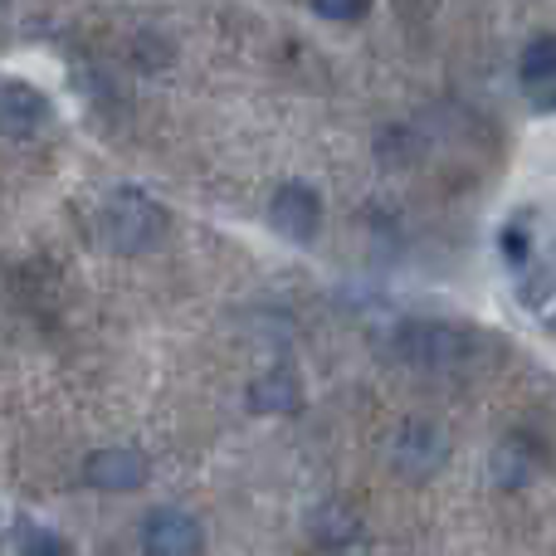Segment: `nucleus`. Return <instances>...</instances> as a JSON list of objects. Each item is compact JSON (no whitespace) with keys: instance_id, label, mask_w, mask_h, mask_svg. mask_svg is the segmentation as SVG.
<instances>
[{"instance_id":"obj_1","label":"nucleus","mask_w":556,"mask_h":556,"mask_svg":"<svg viewBox=\"0 0 556 556\" xmlns=\"http://www.w3.org/2000/svg\"><path fill=\"white\" fill-rule=\"evenodd\" d=\"M172 230V215L156 195L137 191V186H117L103 195V211H98V235L113 254H147L166 240Z\"/></svg>"},{"instance_id":"obj_2","label":"nucleus","mask_w":556,"mask_h":556,"mask_svg":"<svg viewBox=\"0 0 556 556\" xmlns=\"http://www.w3.org/2000/svg\"><path fill=\"white\" fill-rule=\"evenodd\" d=\"M391 352L415 371H454V366L473 362L479 337L459 323H440V317H410L395 327Z\"/></svg>"},{"instance_id":"obj_3","label":"nucleus","mask_w":556,"mask_h":556,"mask_svg":"<svg viewBox=\"0 0 556 556\" xmlns=\"http://www.w3.org/2000/svg\"><path fill=\"white\" fill-rule=\"evenodd\" d=\"M444 459H450V434H444V425L425 420V415L401 420V430L391 434V469L401 479H434L444 469Z\"/></svg>"},{"instance_id":"obj_4","label":"nucleus","mask_w":556,"mask_h":556,"mask_svg":"<svg viewBox=\"0 0 556 556\" xmlns=\"http://www.w3.org/2000/svg\"><path fill=\"white\" fill-rule=\"evenodd\" d=\"M269 225L283 240L293 244H313L323 235V195L307 181H283L269 195Z\"/></svg>"},{"instance_id":"obj_5","label":"nucleus","mask_w":556,"mask_h":556,"mask_svg":"<svg viewBox=\"0 0 556 556\" xmlns=\"http://www.w3.org/2000/svg\"><path fill=\"white\" fill-rule=\"evenodd\" d=\"M147 479H152V464L132 444H108L84 459V483L98 493H137Z\"/></svg>"},{"instance_id":"obj_6","label":"nucleus","mask_w":556,"mask_h":556,"mask_svg":"<svg viewBox=\"0 0 556 556\" xmlns=\"http://www.w3.org/2000/svg\"><path fill=\"white\" fill-rule=\"evenodd\" d=\"M49 98L45 88L25 84V78H0V137L5 142H25L49 123Z\"/></svg>"},{"instance_id":"obj_7","label":"nucleus","mask_w":556,"mask_h":556,"mask_svg":"<svg viewBox=\"0 0 556 556\" xmlns=\"http://www.w3.org/2000/svg\"><path fill=\"white\" fill-rule=\"evenodd\" d=\"M142 547L152 556H195L205 547V532L191 513L181 508H152L142 522Z\"/></svg>"},{"instance_id":"obj_8","label":"nucleus","mask_w":556,"mask_h":556,"mask_svg":"<svg viewBox=\"0 0 556 556\" xmlns=\"http://www.w3.org/2000/svg\"><path fill=\"white\" fill-rule=\"evenodd\" d=\"M538 469H542V450L528 434H503L489 454V479H493V489H503V493H522L538 479Z\"/></svg>"},{"instance_id":"obj_9","label":"nucleus","mask_w":556,"mask_h":556,"mask_svg":"<svg viewBox=\"0 0 556 556\" xmlns=\"http://www.w3.org/2000/svg\"><path fill=\"white\" fill-rule=\"evenodd\" d=\"M307 538H313L317 547H327V552L362 547V542H366V522H362V513H356L352 503L327 498V503H317L313 518H307Z\"/></svg>"},{"instance_id":"obj_10","label":"nucleus","mask_w":556,"mask_h":556,"mask_svg":"<svg viewBox=\"0 0 556 556\" xmlns=\"http://www.w3.org/2000/svg\"><path fill=\"white\" fill-rule=\"evenodd\" d=\"M244 401L254 415H298L303 410V376L288 371V366H269L250 381Z\"/></svg>"},{"instance_id":"obj_11","label":"nucleus","mask_w":556,"mask_h":556,"mask_svg":"<svg viewBox=\"0 0 556 556\" xmlns=\"http://www.w3.org/2000/svg\"><path fill=\"white\" fill-rule=\"evenodd\" d=\"M518 78L528 88H547L556 84V35H538L518 59Z\"/></svg>"},{"instance_id":"obj_12","label":"nucleus","mask_w":556,"mask_h":556,"mask_svg":"<svg viewBox=\"0 0 556 556\" xmlns=\"http://www.w3.org/2000/svg\"><path fill=\"white\" fill-rule=\"evenodd\" d=\"M15 542L20 552H45V556H59V552H68V542L59 538V532H45V528H35V522H25V528H15Z\"/></svg>"},{"instance_id":"obj_13","label":"nucleus","mask_w":556,"mask_h":556,"mask_svg":"<svg viewBox=\"0 0 556 556\" xmlns=\"http://www.w3.org/2000/svg\"><path fill=\"white\" fill-rule=\"evenodd\" d=\"M313 10L323 20H337V25H356V20H366L371 0H313Z\"/></svg>"},{"instance_id":"obj_14","label":"nucleus","mask_w":556,"mask_h":556,"mask_svg":"<svg viewBox=\"0 0 556 556\" xmlns=\"http://www.w3.org/2000/svg\"><path fill=\"white\" fill-rule=\"evenodd\" d=\"M522 225H528V220H518V225H508V230H503V260H508L513 269H528V264H532V240L522 235Z\"/></svg>"}]
</instances>
